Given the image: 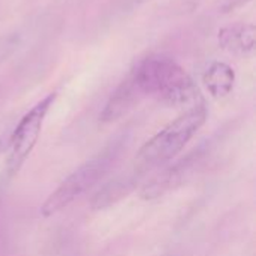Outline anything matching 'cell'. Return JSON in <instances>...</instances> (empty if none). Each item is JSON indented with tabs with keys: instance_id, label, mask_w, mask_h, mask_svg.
<instances>
[{
	"instance_id": "6da1fadb",
	"label": "cell",
	"mask_w": 256,
	"mask_h": 256,
	"mask_svg": "<svg viewBox=\"0 0 256 256\" xmlns=\"http://www.w3.org/2000/svg\"><path fill=\"white\" fill-rule=\"evenodd\" d=\"M141 94L158 99L170 106H194L202 102L192 76L170 56L146 57L130 74Z\"/></svg>"
},
{
	"instance_id": "7a4b0ae2",
	"label": "cell",
	"mask_w": 256,
	"mask_h": 256,
	"mask_svg": "<svg viewBox=\"0 0 256 256\" xmlns=\"http://www.w3.org/2000/svg\"><path fill=\"white\" fill-rule=\"evenodd\" d=\"M207 116L204 102L188 108L141 146L135 156L134 171L144 176L172 160L204 126Z\"/></svg>"
},
{
	"instance_id": "3957f363",
	"label": "cell",
	"mask_w": 256,
	"mask_h": 256,
	"mask_svg": "<svg viewBox=\"0 0 256 256\" xmlns=\"http://www.w3.org/2000/svg\"><path fill=\"white\" fill-rule=\"evenodd\" d=\"M123 147V138L111 141L106 147L102 148V152H99L82 165H80L74 172H70L40 206L39 212L42 218H51L60 213L74 201H76L81 195H84L88 189H92L96 183H99L112 168Z\"/></svg>"
},
{
	"instance_id": "277c9868",
	"label": "cell",
	"mask_w": 256,
	"mask_h": 256,
	"mask_svg": "<svg viewBox=\"0 0 256 256\" xmlns=\"http://www.w3.org/2000/svg\"><path fill=\"white\" fill-rule=\"evenodd\" d=\"M57 93H50L40 99L34 106H32L18 122L10 136L8 138V159H6V172L8 176H15L30 153L33 152L45 122L48 111L51 110Z\"/></svg>"
},
{
	"instance_id": "5b68a950",
	"label": "cell",
	"mask_w": 256,
	"mask_h": 256,
	"mask_svg": "<svg viewBox=\"0 0 256 256\" xmlns=\"http://www.w3.org/2000/svg\"><path fill=\"white\" fill-rule=\"evenodd\" d=\"M256 27L252 22H234L218 33L219 46L231 54L249 56L255 51Z\"/></svg>"
},
{
	"instance_id": "8992f818",
	"label": "cell",
	"mask_w": 256,
	"mask_h": 256,
	"mask_svg": "<svg viewBox=\"0 0 256 256\" xmlns=\"http://www.w3.org/2000/svg\"><path fill=\"white\" fill-rule=\"evenodd\" d=\"M140 96H142V94L136 88V86L132 80V75H130L110 96L108 102L105 104V106L100 112V117H99L100 122L112 123V122L122 118L138 102Z\"/></svg>"
},
{
	"instance_id": "52a82bcc",
	"label": "cell",
	"mask_w": 256,
	"mask_h": 256,
	"mask_svg": "<svg viewBox=\"0 0 256 256\" xmlns=\"http://www.w3.org/2000/svg\"><path fill=\"white\" fill-rule=\"evenodd\" d=\"M141 176L136 171H132L129 174L124 176H118L114 180L108 182L102 189H99V192L93 196L92 200V207L93 210H102L106 208L112 204H116L117 201L126 198L134 189H136L138 182H140Z\"/></svg>"
},
{
	"instance_id": "ba28073f",
	"label": "cell",
	"mask_w": 256,
	"mask_h": 256,
	"mask_svg": "<svg viewBox=\"0 0 256 256\" xmlns=\"http://www.w3.org/2000/svg\"><path fill=\"white\" fill-rule=\"evenodd\" d=\"M202 82L214 99L226 98L236 84V72L225 62H213L202 74Z\"/></svg>"
},
{
	"instance_id": "9c48e42d",
	"label": "cell",
	"mask_w": 256,
	"mask_h": 256,
	"mask_svg": "<svg viewBox=\"0 0 256 256\" xmlns=\"http://www.w3.org/2000/svg\"><path fill=\"white\" fill-rule=\"evenodd\" d=\"M18 45V38L15 34H10L8 38H3L0 40V63L4 62L16 48Z\"/></svg>"
},
{
	"instance_id": "30bf717a",
	"label": "cell",
	"mask_w": 256,
	"mask_h": 256,
	"mask_svg": "<svg viewBox=\"0 0 256 256\" xmlns=\"http://www.w3.org/2000/svg\"><path fill=\"white\" fill-rule=\"evenodd\" d=\"M252 0H226L224 4H222V12L225 14H230V12H234L243 6H246L248 3H250Z\"/></svg>"
},
{
	"instance_id": "8fae6325",
	"label": "cell",
	"mask_w": 256,
	"mask_h": 256,
	"mask_svg": "<svg viewBox=\"0 0 256 256\" xmlns=\"http://www.w3.org/2000/svg\"><path fill=\"white\" fill-rule=\"evenodd\" d=\"M6 148H8V140L0 138V154H2Z\"/></svg>"
}]
</instances>
